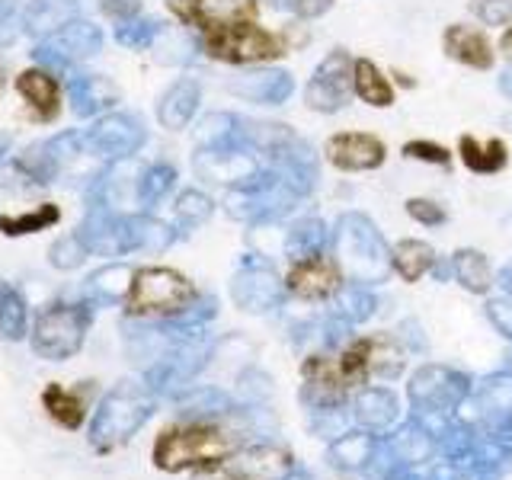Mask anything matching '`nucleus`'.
<instances>
[{"mask_svg":"<svg viewBox=\"0 0 512 480\" xmlns=\"http://www.w3.org/2000/svg\"><path fill=\"white\" fill-rule=\"evenodd\" d=\"M234 439L215 423H176L154 442V464L167 474L215 471L234 455Z\"/></svg>","mask_w":512,"mask_h":480,"instance_id":"obj_1","label":"nucleus"},{"mask_svg":"<svg viewBox=\"0 0 512 480\" xmlns=\"http://www.w3.org/2000/svg\"><path fill=\"white\" fill-rule=\"evenodd\" d=\"M196 301V288L186 276L167 266H144L132 272L125 295V311L135 317H173Z\"/></svg>","mask_w":512,"mask_h":480,"instance_id":"obj_2","label":"nucleus"},{"mask_svg":"<svg viewBox=\"0 0 512 480\" xmlns=\"http://www.w3.org/2000/svg\"><path fill=\"white\" fill-rule=\"evenodd\" d=\"M87 330H90L87 304H68V301L45 304L36 324H32V349H36V356L48 362H68L84 346Z\"/></svg>","mask_w":512,"mask_h":480,"instance_id":"obj_3","label":"nucleus"},{"mask_svg":"<svg viewBox=\"0 0 512 480\" xmlns=\"http://www.w3.org/2000/svg\"><path fill=\"white\" fill-rule=\"evenodd\" d=\"M144 416H148V400L141 397L135 384L122 381L119 388L103 400L100 413H96L93 429H90L93 448L96 452H109V448L122 445L144 423Z\"/></svg>","mask_w":512,"mask_h":480,"instance_id":"obj_4","label":"nucleus"},{"mask_svg":"<svg viewBox=\"0 0 512 480\" xmlns=\"http://www.w3.org/2000/svg\"><path fill=\"white\" fill-rule=\"evenodd\" d=\"M106 36L100 26H93L90 20H71L68 26H61L52 36L39 39L36 52V64L48 74H64L68 68H74L77 61H87L103 48Z\"/></svg>","mask_w":512,"mask_h":480,"instance_id":"obj_5","label":"nucleus"},{"mask_svg":"<svg viewBox=\"0 0 512 480\" xmlns=\"http://www.w3.org/2000/svg\"><path fill=\"white\" fill-rule=\"evenodd\" d=\"M205 52L228 64H253V61L282 58L288 48L272 32L260 29L256 23H244V26L205 32Z\"/></svg>","mask_w":512,"mask_h":480,"instance_id":"obj_6","label":"nucleus"},{"mask_svg":"<svg viewBox=\"0 0 512 480\" xmlns=\"http://www.w3.org/2000/svg\"><path fill=\"white\" fill-rule=\"evenodd\" d=\"M144 125L128 116V112H109L100 122H93L84 132V148L103 160H122L132 157L144 144Z\"/></svg>","mask_w":512,"mask_h":480,"instance_id":"obj_7","label":"nucleus"},{"mask_svg":"<svg viewBox=\"0 0 512 480\" xmlns=\"http://www.w3.org/2000/svg\"><path fill=\"white\" fill-rule=\"evenodd\" d=\"M352 68H356V61H352L343 48L330 52L324 61H320V68L314 71L308 90H304V100H308V106L317 109V112L343 109L346 100H349V93H352Z\"/></svg>","mask_w":512,"mask_h":480,"instance_id":"obj_8","label":"nucleus"},{"mask_svg":"<svg viewBox=\"0 0 512 480\" xmlns=\"http://www.w3.org/2000/svg\"><path fill=\"white\" fill-rule=\"evenodd\" d=\"M340 266H336L330 256L324 253H308L295 260V266L288 269V292L298 295V298H308V301H320V298H330L333 292H340Z\"/></svg>","mask_w":512,"mask_h":480,"instance_id":"obj_9","label":"nucleus"},{"mask_svg":"<svg viewBox=\"0 0 512 480\" xmlns=\"http://www.w3.org/2000/svg\"><path fill=\"white\" fill-rule=\"evenodd\" d=\"M173 7L180 10L183 20L205 32L244 26L256 16V0H176Z\"/></svg>","mask_w":512,"mask_h":480,"instance_id":"obj_10","label":"nucleus"},{"mask_svg":"<svg viewBox=\"0 0 512 480\" xmlns=\"http://www.w3.org/2000/svg\"><path fill=\"white\" fill-rule=\"evenodd\" d=\"M327 160L340 170H375L384 164V144L365 132H343L333 135L324 148Z\"/></svg>","mask_w":512,"mask_h":480,"instance_id":"obj_11","label":"nucleus"},{"mask_svg":"<svg viewBox=\"0 0 512 480\" xmlns=\"http://www.w3.org/2000/svg\"><path fill=\"white\" fill-rule=\"evenodd\" d=\"M199 103H202L199 80L183 77V80H176V84L164 96H160L157 119H160V125H164V128H170V132H180V128H186L189 119L196 116Z\"/></svg>","mask_w":512,"mask_h":480,"instance_id":"obj_12","label":"nucleus"},{"mask_svg":"<svg viewBox=\"0 0 512 480\" xmlns=\"http://www.w3.org/2000/svg\"><path fill=\"white\" fill-rule=\"evenodd\" d=\"M16 90H20L26 106L36 112L42 122L58 116V109H61V90H58L55 74H48L42 68L23 71L20 77H16Z\"/></svg>","mask_w":512,"mask_h":480,"instance_id":"obj_13","label":"nucleus"},{"mask_svg":"<svg viewBox=\"0 0 512 480\" xmlns=\"http://www.w3.org/2000/svg\"><path fill=\"white\" fill-rule=\"evenodd\" d=\"M445 52L455 61L468 64V68L487 71L493 68V45L480 29L474 26H448L445 29Z\"/></svg>","mask_w":512,"mask_h":480,"instance_id":"obj_14","label":"nucleus"},{"mask_svg":"<svg viewBox=\"0 0 512 480\" xmlns=\"http://www.w3.org/2000/svg\"><path fill=\"white\" fill-rule=\"evenodd\" d=\"M77 7H80V0H32L23 13V32L39 39L52 36L61 26L77 20Z\"/></svg>","mask_w":512,"mask_h":480,"instance_id":"obj_15","label":"nucleus"},{"mask_svg":"<svg viewBox=\"0 0 512 480\" xmlns=\"http://www.w3.org/2000/svg\"><path fill=\"white\" fill-rule=\"evenodd\" d=\"M68 93H71V109L77 112L80 119L96 116V112L109 109L112 103L119 100V90L100 74H77L71 80Z\"/></svg>","mask_w":512,"mask_h":480,"instance_id":"obj_16","label":"nucleus"},{"mask_svg":"<svg viewBox=\"0 0 512 480\" xmlns=\"http://www.w3.org/2000/svg\"><path fill=\"white\" fill-rule=\"evenodd\" d=\"M42 410L48 413V420H52L55 426L61 429H80L84 426V416H87V400L84 394H77L71 388H64V384H48V388L42 391Z\"/></svg>","mask_w":512,"mask_h":480,"instance_id":"obj_17","label":"nucleus"},{"mask_svg":"<svg viewBox=\"0 0 512 480\" xmlns=\"http://www.w3.org/2000/svg\"><path fill=\"white\" fill-rule=\"evenodd\" d=\"M234 93L247 96L253 103H282L288 93H292V77L282 71H256V74H244L240 80L231 84Z\"/></svg>","mask_w":512,"mask_h":480,"instance_id":"obj_18","label":"nucleus"},{"mask_svg":"<svg viewBox=\"0 0 512 480\" xmlns=\"http://www.w3.org/2000/svg\"><path fill=\"white\" fill-rule=\"evenodd\" d=\"M29 333V304L23 292L10 282H0V336L20 343Z\"/></svg>","mask_w":512,"mask_h":480,"instance_id":"obj_19","label":"nucleus"},{"mask_svg":"<svg viewBox=\"0 0 512 480\" xmlns=\"http://www.w3.org/2000/svg\"><path fill=\"white\" fill-rule=\"evenodd\" d=\"M352 90L359 93V100H365L368 106H391L394 103V87L391 80L384 77L372 61L359 58L356 68H352Z\"/></svg>","mask_w":512,"mask_h":480,"instance_id":"obj_20","label":"nucleus"},{"mask_svg":"<svg viewBox=\"0 0 512 480\" xmlns=\"http://www.w3.org/2000/svg\"><path fill=\"white\" fill-rule=\"evenodd\" d=\"M461 160L464 167L474 173H496L506 167V144L500 138L490 141H477L471 135L461 138Z\"/></svg>","mask_w":512,"mask_h":480,"instance_id":"obj_21","label":"nucleus"},{"mask_svg":"<svg viewBox=\"0 0 512 480\" xmlns=\"http://www.w3.org/2000/svg\"><path fill=\"white\" fill-rule=\"evenodd\" d=\"M391 256H394V269H397L407 282H416V279H420L423 272L432 266V260H436V253H432V247L423 244V240H400Z\"/></svg>","mask_w":512,"mask_h":480,"instance_id":"obj_22","label":"nucleus"},{"mask_svg":"<svg viewBox=\"0 0 512 480\" xmlns=\"http://www.w3.org/2000/svg\"><path fill=\"white\" fill-rule=\"evenodd\" d=\"M61 218L55 205H39L36 212H20V215H0V231L7 237H23V234H39Z\"/></svg>","mask_w":512,"mask_h":480,"instance_id":"obj_23","label":"nucleus"},{"mask_svg":"<svg viewBox=\"0 0 512 480\" xmlns=\"http://www.w3.org/2000/svg\"><path fill=\"white\" fill-rule=\"evenodd\" d=\"M173 183H176V170L170 164H154V167H148V170L141 173V180H138V202L144 208L157 205L173 189Z\"/></svg>","mask_w":512,"mask_h":480,"instance_id":"obj_24","label":"nucleus"},{"mask_svg":"<svg viewBox=\"0 0 512 480\" xmlns=\"http://www.w3.org/2000/svg\"><path fill=\"white\" fill-rule=\"evenodd\" d=\"M20 167L29 180H36V183H52L55 176L61 173V164L55 160L52 148H48V141H39V144H32V148L26 151V157H20Z\"/></svg>","mask_w":512,"mask_h":480,"instance_id":"obj_25","label":"nucleus"},{"mask_svg":"<svg viewBox=\"0 0 512 480\" xmlns=\"http://www.w3.org/2000/svg\"><path fill=\"white\" fill-rule=\"evenodd\" d=\"M455 272H458L461 285H468L471 292H487V288H490V266H487L484 253L461 250L455 256Z\"/></svg>","mask_w":512,"mask_h":480,"instance_id":"obj_26","label":"nucleus"},{"mask_svg":"<svg viewBox=\"0 0 512 480\" xmlns=\"http://www.w3.org/2000/svg\"><path fill=\"white\" fill-rule=\"evenodd\" d=\"M157 32H160L157 20H148V16L135 13V16H128V20H119L116 42L125 45V48H148V45H154Z\"/></svg>","mask_w":512,"mask_h":480,"instance_id":"obj_27","label":"nucleus"},{"mask_svg":"<svg viewBox=\"0 0 512 480\" xmlns=\"http://www.w3.org/2000/svg\"><path fill=\"white\" fill-rule=\"evenodd\" d=\"M208 215H212V199L202 196L199 189H186L180 199H176V218H180L186 228H196Z\"/></svg>","mask_w":512,"mask_h":480,"instance_id":"obj_28","label":"nucleus"},{"mask_svg":"<svg viewBox=\"0 0 512 480\" xmlns=\"http://www.w3.org/2000/svg\"><path fill=\"white\" fill-rule=\"evenodd\" d=\"M90 250H87V244H84V237L80 234H71V237H61L58 244L48 250V260H52V266H58V269H74L80 260H84Z\"/></svg>","mask_w":512,"mask_h":480,"instance_id":"obj_29","label":"nucleus"},{"mask_svg":"<svg viewBox=\"0 0 512 480\" xmlns=\"http://www.w3.org/2000/svg\"><path fill=\"white\" fill-rule=\"evenodd\" d=\"M480 23L487 26H512V0H471Z\"/></svg>","mask_w":512,"mask_h":480,"instance_id":"obj_30","label":"nucleus"},{"mask_svg":"<svg viewBox=\"0 0 512 480\" xmlns=\"http://www.w3.org/2000/svg\"><path fill=\"white\" fill-rule=\"evenodd\" d=\"M404 154L416 157V160H426V164H436V167H448V151L436 141H410V144H404Z\"/></svg>","mask_w":512,"mask_h":480,"instance_id":"obj_31","label":"nucleus"},{"mask_svg":"<svg viewBox=\"0 0 512 480\" xmlns=\"http://www.w3.org/2000/svg\"><path fill=\"white\" fill-rule=\"evenodd\" d=\"M407 215H410V218H416L420 224H429V228H436V224H442V221H445L442 205L429 202V199H410V202H407Z\"/></svg>","mask_w":512,"mask_h":480,"instance_id":"obj_32","label":"nucleus"},{"mask_svg":"<svg viewBox=\"0 0 512 480\" xmlns=\"http://www.w3.org/2000/svg\"><path fill=\"white\" fill-rule=\"evenodd\" d=\"M330 4H333V0H292V10L298 16H308V20H311V16H320Z\"/></svg>","mask_w":512,"mask_h":480,"instance_id":"obj_33","label":"nucleus"},{"mask_svg":"<svg viewBox=\"0 0 512 480\" xmlns=\"http://www.w3.org/2000/svg\"><path fill=\"white\" fill-rule=\"evenodd\" d=\"M500 48H503V55L512 61V29L506 32V36H503V42H500Z\"/></svg>","mask_w":512,"mask_h":480,"instance_id":"obj_34","label":"nucleus"},{"mask_svg":"<svg viewBox=\"0 0 512 480\" xmlns=\"http://www.w3.org/2000/svg\"><path fill=\"white\" fill-rule=\"evenodd\" d=\"M7 151H10V138H7V135H0V160L7 157Z\"/></svg>","mask_w":512,"mask_h":480,"instance_id":"obj_35","label":"nucleus"},{"mask_svg":"<svg viewBox=\"0 0 512 480\" xmlns=\"http://www.w3.org/2000/svg\"><path fill=\"white\" fill-rule=\"evenodd\" d=\"M276 7H292V0H272Z\"/></svg>","mask_w":512,"mask_h":480,"instance_id":"obj_36","label":"nucleus"},{"mask_svg":"<svg viewBox=\"0 0 512 480\" xmlns=\"http://www.w3.org/2000/svg\"><path fill=\"white\" fill-rule=\"evenodd\" d=\"M0 87H4V74H0Z\"/></svg>","mask_w":512,"mask_h":480,"instance_id":"obj_37","label":"nucleus"}]
</instances>
